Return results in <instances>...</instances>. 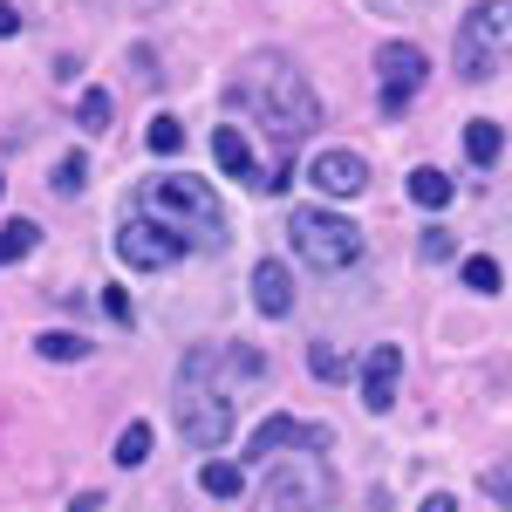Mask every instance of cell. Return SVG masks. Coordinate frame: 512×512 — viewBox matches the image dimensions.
I'll use <instances>...</instances> for the list:
<instances>
[{"label": "cell", "instance_id": "6da1fadb", "mask_svg": "<svg viewBox=\"0 0 512 512\" xmlns=\"http://www.w3.org/2000/svg\"><path fill=\"white\" fill-rule=\"evenodd\" d=\"M233 103H239V110H253V117L267 123L280 144L308 137V130L321 123L315 89H308V76H301L287 55H253V62L233 76Z\"/></svg>", "mask_w": 512, "mask_h": 512}, {"label": "cell", "instance_id": "7a4b0ae2", "mask_svg": "<svg viewBox=\"0 0 512 512\" xmlns=\"http://www.w3.org/2000/svg\"><path fill=\"white\" fill-rule=\"evenodd\" d=\"M137 212L158 219L185 253H219V246H226V205L212 198L205 178H185V171H171V178H144Z\"/></svg>", "mask_w": 512, "mask_h": 512}, {"label": "cell", "instance_id": "3957f363", "mask_svg": "<svg viewBox=\"0 0 512 512\" xmlns=\"http://www.w3.org/2000/svg\"><path fill=\"white\" fill-rule=\"evenodd\" d=\"M287 239H294V253L315 267V274H342L362 260V226L342 219V212H321V205H301L294 219H287Z\"/></svg>", "mask_w": 512, "mask_h": 512}, {"label": "cell", "instance_id": "277c9868", "mask_svg": "<svg viewBox=\"0 0 512 512\" xmlns=\"http://www.w3.org/2000/svg\"><path fill=\"white\" fill-rule=\"evenodd\" d=\"M512 55V0H485L458 21V76L485 82Z\"/></svg>", "mask_w": 512, "mask_h": 512}, {"label": "cell", "instance_id": "5b68a950", "mask_svg": "<svg viewBox=\"0 0 512 512\" xmlns=\"http://www.w3.org/2000/svg\"><path fill=\"white\" fill-rule=\"evenodd\" d=\"M178 431H185L192 451H219L233 437V396L219 383H205L198 369H185V383H178Z\"/></svg>", "mask_w": 512, "mask_h": 512}, {"label": "cell", "instance_id": "8992f818", "mask_svg": "<svg viewBox=\"0 0 512 512\" xmlns=\"http://www.w3.org/2000/svg\"><path fill=\"white\" fill-rule=\"evenodd\" d=\"M178 253H185V246L164 233L158 219H144V212H130V219L117 226V260H123V267H137V274H164Z\"/></svg>", "mask_w": 512, "mask_h": 512}, {"label": "cell", "instance_id": "52a82bcc", "mask_svg": "<svg viewBox=\"0 0 512 512\" xmlns=\"http://www.w3.org/2000/svg\"><path fill=\"white\" fill-rule=\"evenodd\" d=\"M321 492H328V478H321L315 458H301V465H287V451L267 458V506L274 512H315Z\"/></svg>", "mask_w": 512, "mask_h": 512}, {"label": "cell", "instance_id": "ba28073f", "mask_svg": "<svg viewBox=\"0 0 512 512\" xmlns=\"http://www.w3.org/2000/svg\"><path fill=\"white\" fill-rule=\"evenodd\" d=\"M376 69H383V110H410V96L424 89V76H431V62H424V48L417 41H383L376 48Z\"/></svg>", "mask_w": 512, "mask_h": 512}, {"label": "cell", "instance_id": "9c48e42d", "mask_svg": "<svg viewBox=\"0 0 512 512\" xmlns=\"http://www.w3.org/2000/svg\"><path fill=\"white\" fill-rule=\"evenodd\" d=\"M308 185H315V192H328V198H355L362 185H369V164L355 158V151H315Z\"/></svg>", "mask_w": 512, "mask_h": 512}, {"label": "cell", "instance_id": "30bf717a", "mask_svg": "<svg viewBox=\"0 0 512 512\" xmlns=\"http://www.w3.org/2000/svg\"><path fill=\"white\" fill-rule=\"evenodd\" d=\"M396 376H403V355H396V342H376L369 349V362H362V403L383 417L396 403Z\"/></svg>", "mask_w": 512, "mask_h": 512}, {"label": "cell", "instance_id": "8fae6325", "mask_svg": "<svg viewBox=\"0 0 512 512\" xmlns=\"http://www.w3.org/2000/svg\"><path fill=\"white\" fill-rule=\"evenodd\" d=\"M253 308L267 321L294 315V274H287V260H260L253 267Z\"/></svg>", "mask_w": 512, "mask_h": 512}, {"label": "cell", "instance_id": "7c38bea8", "mask_svg": "<svg viewBox=\"0 0 512 512\" xmlns=\"http://www.w3.org/2000/svg\"><path fill=\"white\" fill-rule=\"evenodd\" d=\"M212 158H219V171H226V178H246V185L260 178L253 144H246V130H239V123H219V130H212Z\"/></svg>", "mask_w": 512, "mask_h": 512}, {"label": "cell", "instance_id": "4fadbf2b", "mask_svg": "<svg viewBox=\"0 0 512 512\" xmlns=\"http://www.w3.org/2000/svg\"><path fill=\"white\" fill-rule=\"evenodd\" d=\"M308 437H321V431L294 424V417H267V424L253 431V444H246V458H253V465H267V458H280L287 444H308Z\"/></svg>", "mask_w": 512, "mask_h": 512}, {"label": "cell", "instance_id": "5bb4252c", "mask_svg": "<svg viewBox=\"0 0 512 512\" xmlns=\"http://www.w3.org/2000/svg\"><path fill=\"white\" fill-rule=\"evenodd\" d=\"M499 151H506V130H499L492 117L465 123V158H472V164H499Z\"/></svg>", "mask_w": 512, "mask_h": 512}, {"label": "cell", "instance_id": "9a60e30c", "mask_svg": "<svg viewBox=\"0 0 512 512\" xmlns=\"http://www.w3.org/2000/svg\"><path fill=\"white\" fill-rule=\"evenodd\" d=\"M410 198H417L424 212H444V205H451V178H444L437 164H417V171H410Z\"/></svg>", "mask_w": 512, "mask_h": 512}, {"label": "cell", "instance_id": "2e32d148", "mask_svg": "<svg viewBox=\"0 0 512 512\" xmlns=\"http://www.w3.org/2000/svg\"><path fill=\"white\" fill-rule=\"evenodd\" d=\"M35 246H41L35 219H7V226H0V260H7V267H14V260H28Z\"/></svg>", "mask_w": 512, "mask_h": 512}, {"label": "cell", "instance_id": "e0dca14e", "mask_svg": "<svg viewBox=\"0 0 512 512\" xmlns=\"http://www.w3.org/2000/svg\"><path fill=\"white\" fill-rule=\"evenodd\" d=\"M198 485H205L212 499H239L246 472H239V465H226V458H205V465H198Z\"/></svg>", "mask_w": 512, "mask_h": 512}, {"label": "cell", "instance_id": "ac0fdd59", "mask_svg": "<svg viewBox=\"0 0 512 512\" xmlns=\"http://www.w3.org/2000/svg\"><path fill=\"white\" fill-rule=\"evenodd\" d=\"M144 144H151L158 158H178V151H185V123H178V117H151Z\"/></svg>", "mask_w": 512, "mask_h": 512}, {"label": "cell", "instance_id": "d6986e66", "mask_svg": "<svg viewBox=\"0 0 512 512\" xmlns=\"http://www.w3.org/2000/svg\"><path fill=\"white\" fill-rule=\"evenodd\" d=\"M35 349L48 355V362H82V355H89V342H82V335H69V328H48Z\"/></svg>", "mask_w": 512, "mask_h": 512}, {"label": "cell", "instance_id": "ffe728a7", "mask_svg": "<svg viewBox=\"0 0 512 512\" xmlns=\"http://www.w3.org/2000/svg\"><path fill=\"white\" fill-rule=\"evenodd\" d=\"M110 117H117V103H110L103 89H82V103H76V123H82V130H110Z\"/></svg>", "mask_w": 512, "mask_h": 512}, {"label": "cell", "instance_id": "44dd1931", "mask_svg": "<svg viewBox=\"0 0 512 512\" xmlns=\"http://www.w3.org/2000/svg\"><path fill=\"white\" fill-rule=\"evenodd\" d=\"M151 458V424H123L117 437V465H144Z\"/></svg>", "mask_w": 512, "mask_h": 512}, {"label": "cell", "instance_id": "7402d4cb", "mask_svg": "<svg viewBox=\"0 0 512 512\" xmlns=\"http://www.w3.org/2000/svg\"><path fill=\"white\" fill-rule=\"evenodd\" d=\"M465 287H472V294H499V260H485V253L465 260Z\"/></svg>", "mask_w": 512, "mask_h": 512}, {"label": "cell", "instance_id": "603a6c76", "mask_svg": "<svg viewBox=\"0 0 512 512\" xmlns=\"http://www.w3.org/2000/svg\"><path fill=\"white\" fill-rule=\"evenodd\" d=\"M308 369H315L321 383H342V369H349V362H342V355L328 349V342H315V349H308Z\"/></svg>", "mask_w": 512, "mask_h": 512}, {"label": "cell", "instance_id": "cb8c5ba5", "mask_svg": "<svg viewBox=\"0 0 512 512\" xmlns=\"http://www.w3.org/2000/svg\"><path fill=\"white\" fill-rule=\"evenodd\" d=\"M82 185H89V164H82V158H62V164H55V192H62V198H76Z\"/></svg>", "mask_w": 512, "mask_h": 512}, {"label": "cell", "instance_id": "d4e9b609", "mask_svg": "<svg viewBox=\"0 0 512 512\" xmlns=\"http://www.w3.org/2000/svg\"><path fill=\"white\" fill-rule=\"evenodd\" d=\"M424 260H431V267H437V260H451V233H437V226H431V233H424Z\"/></svg>", "mask_w": 512, "mask_h": 512}, {"label": "cell", "instance_id": "484cf974", "mask_svg": "<svg viewBox=\"0 0 512 512\" xmlns=\"http://www.w3.org/2000/svg\"><path fill=\"white\" fill-rule=\"evenodd\" d=\"M103 308H110L117 321H130V294H123V287H110V294H103Z\"/></svg>", "mask_w": 512, "mask_h": 512}, {"label": "cell", "instance_id": "4316f807", "mask_svg": "<svg viewBox=\"0 0 512 512\" xmlns=\"http://www.w3.org/2000/svg\"><path fill=\"white\" fill-rule=\"evenodd\" d=\"M485 492L492 499H512V472H485Z\"/></svg>", "mask_w": 512, "mask_h": 512}, {"label": "cell", "instance_id": "83f0119b", "mask_svg": "<svg viewBox=\"0 0 512 512\" xmlns=\"http://www.w3.org/2000/svg\"><path fill=\"white\" fill-rule=\"evenodd\" d=\"M7 35H21V14H14V7L0 0V41H7Z\"/></svg>", "mask_w": 512, "mask_h": 512}, {"label": "cell", "instance_id": "f1b7e54d", "mask_svg": "<svg viewBox=\"0 0 512 512\" xmlns=\"http://www.w3.org/2000/svg\"><path fill=\"white\" fill-rule=\"evenodd\" d=\"M417 512H458V499H451V492H431V499H424Z\"/></svg>", "mask_w": 512, "mask_h": 512}, {"label": "cell", "instance_id": "f546056e", "mask_svg": "<svg viewBox=\"0 0 512 512\" xmlns=\"http://www.w3.org/2000/svg\"><path fill=\"white\" fill-rule=\"evenodd\" d=\"M69 512H103V492H76V506Z\"/></svg>", "mask_w": 512, "mask_h": 512}, {"label": "cell", "instance_id": "4dcf8cb0", "mask_svg": "<svg viewBox=\"0 0 512 512\" xmlns=\"http://www.w3.org/2000/svg\"><path fill=\"white\" fill-rule=\"evenodd\" d=\"M117 7H144V14H151V7H164V0H117Z\"/></svg>", "mask_w": 512, "mask_h": 512}, {"label": "cell", "instance_id": "1f68e13d", "mask_svg": "<svg viewBox=\"0 0 512 512\" xmlns=\"http://www.w3.org/2000/svg\"><path fill=\"white\" fill-rule=\"evenodd\" d=\"M0 192H7V178H0Z\"/></svg>", "mask_w": 512, "mask_h": 512}]
</instances>
